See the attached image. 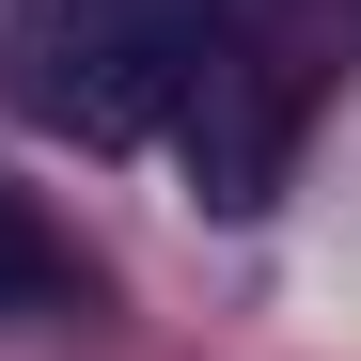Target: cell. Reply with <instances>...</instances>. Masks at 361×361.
Instances as JSON below:
<instances>
[{
  "label": "cell",
  "instance_id": "6da1fadb",
  "mask_svg": "<svg viewBox=\"0 0 361 361\" xmlns=\"http://www.w3.org/2000/svg\"><path fill=\"white\" fill-rule=\"evenodd\" d=\"M252 0H16L0 16V94L47 142H142L189 110V79L235 47Z\"/></svg>",
  "mask_w": 361,
  "mask_h": 361
},
{
  "label": "cell",
  "instance_id": "7a4b0ae2",
  "mask_svg": "<svg viewBox=\"0 0 361 361\" xmlns=\"http://www.w3.org/2000/svg\"><path fill=\"white\" fill-rule=\"evenodd\" d=\"M173 142H189V189H204L220 220H252V204L283 189V157H298V79L252 63V47H220V63L189 79V110H173Z\"/></svg>",
  "mask_w": 361,
  "mask_h": 361
},
{
  "label": "cell",
  "instance_id": "3957f363",
  "mask_svg": "<svg viewBox=\"0 0 361 361\" xmlns=\"http://www.w3.org/2000/svg\"><path fill=\"white\" fill-rule=\"evenodd\" d=\"M79 267H63V235L32 220V189H0V314H63Z\"/></svg>",
  "mask_w": 361,
  "mask_h": 361
}]
</instances>
